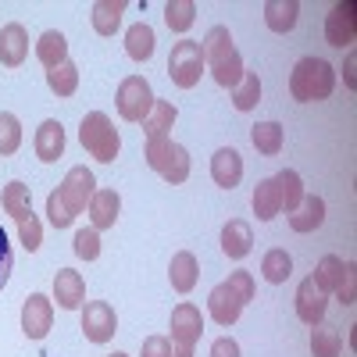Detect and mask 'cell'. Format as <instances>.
Returning <instances> with one entry per match:
<instances>
[{"label": "cell", "instance_id": "13", "mask_svg": "<svg viewBox=\"0 0 357 357\" xmlns=\"http://www.w3.org/2000/svg\"><path fill=\"white\" fill-rule=\"evenodd\" d=\"M243 307H247V301L236 293V286H232L229 279L218 282V286L211 289V296H207V311H211V318H215L218 325H232L236 318L243 314Z\"/></svg>", "mask_w": 357, "mask_h": 357}, {"label": "cell", "instance_id": "12", "mask_svg": "<svg viewBox=\"0 0 357 357\" xmlns=\"http://www.w3.org/2000/svg\"><path fill=\"white\" fill-rule=\"evenodd\" d=\"M82 333L89 343H107L114 333H118V318H114V307L104 304V301H93L82 307Z\"/></svg>", "mask_w": 357, "mask_h": 357}, {"label": "cell", "instance_id": "30", "mask_svg": "<svg viewBox=\"0 0 357 357\" xmlns=\"http://www.w3.org/2000/svg\"><path fill=\"white\" fill-rule=\"evenodd\" d=\"M175 118H178L175 104H168V100H154L151 114L143 118V132H146V139H151V136H168V129L175 126Z\"/></svg>", "mask_w": 357, "mask_h": 357}, {"label": "cell", "instance_id": "38", "mask_svg": "<svg viewBox=\"0 0 357 357\" xmlns=\"http://www.w3.org/2000/svg\"><path fill=\"white\" fill-rule=\"evenodd\" d=\"M72 247H75V254H79L82 261H97V257H100V232H97L93 225L79 229L75 240H72Z\"/></svg>", "mask_w": 357, "mask_h": 357}, {"label": "cell", "instance_id": "45", "mask_svg": "<svg viewBox=\"0 0 357 357\" xmlns=\"http://www.w3.org/2000/svg\"><path fill=\"white\" fill-rule=\"evenodd\" d=\"M354 68H357V57L350 54V57H347V68H343V79H347V86H350V89L357 86V75H354Z\"/></svg>", "mask_w": 357, "mask_h": 357}, {"label": "cell", "instance_id": "19", "mask_svg": "<svg viewBox=\"0 0 357 357\" xmlns=\"http://www.w3.org/2000/svg\"><path fill=\"white\" fill-rule=\"evenodd\" d=\"M61 154H65V129H61L57 118H47V122L36 129V158L50 165Z\"/></svg>", "mask_w": 357, "mask_h": 357}, {"label": "cell", "instance_id": "18", "mask_svg": "<svg viewBox=\"0 0 357 357\" xmlns=\"http://www.w3.org/2000/svg\"><path fill=\"white\" fill-rule=\"evenodd\" d=\"M211 178H215L218 186H225V190L240 186V178H243V158H240V151H232V146L215 151V158H211Z\"/></svg>", "mask_w": 357, "mask_h": 357}, {"label": "cell", "instance_id": "22", "mask_svg": "<svg viewBox=\"0 0 357 357\" xmlns=\"http://www.w3.org/2000/svg\"><path fill=\"white\" fill-rule=\"evenodd\" d=\"M168 279H172V289H175V293H190V289L197 286V279H200V264H197V257H193L190 250H178V254L172 257Z\"/></svg>", "mask_w": 357, "mask_h": 357}, {"label": "cell", "instance_id": "44", "mask_svg": "<svg viewBox=\"0 0 357 357\" xmlns=\"http://www.w3.org/2000/svg\"><path fill=\"white\" fill-rule=\"evenodd\" d=\"M211 357H240V343L232 336H222V340L211 343Z\"/></svg>", "mask_w": 357, "mask_h": 357}, {"label": "cell", "instance_id": "16", "mask_svg": "<svg viewBox=\"0 0 357 357\" xmlns=\"http://www.w3.org/2000/svg\"><path fill=\"white\" fill-rule=\"evenodd\" d=\"M54 301H57V307H65V311L82 307V301H86V282H82V275L72 272V268H61V272L54 275Z\"/></svg>", "mask_w": 357, "mask_h": 357}, {"label": "cell", "instance_id": "25", "mask_svg": "<svg viewBox=\"0 0 357 357\" xmlns=\"http://www.w3.org/2000/svg\"><path fill=\"white\" fill-rule=\"evenodd\" d=\"M325 222V200L321 197H304L301 207L289 215V229L293 232H314Z\"/></svg>", "mask_w": 357, "mask_h": 357}, {"label": "cell", "instance_id": "2", "mask_svg": "<svg viewBox=\"0 0 357 357\" xmlns=\"http://www.w3.org/2000/svg\"><path fill=\"white\" fill-rule=\"evenodd\" d=\"M333 89H336V72H333L329 61H321V57H304V61H296V68L289 72V93L301 104L329 100Z\"/></svg>", "mask_w": 357, "mask_h": 357}, {"label": "cell", "instance_id": "27", "mask_svg": "<svg viewBox=\"0 0 357 357\" xmlns=\"http://www.w3.org/2000/svg\"><path fill=\"white\" fill-rule=\"evenodd\" d=\"M36 57L47 65V72L57 68L61 61H68V40L57 33V29H47V33L40 36V43H36Z\"/></svg>", "mask_w": 357, "mask_h": 357}, {"label": "cell", "instance_id": "46", "mask_svg": "<svg viewBox=\"0 0 357 357\" xmlns=\"http://www.w3.org/2000/svg\"><path fill=\"white\" fill-rule=\"evenodd\" d=\"M111 357H129V354H111Z\"/></svg>", "mask_w": 357, "mask_h": 357}, {"label": "cell", "instance_id": "42", "mask_svg": "<svg viewBox=\"0 0 357 357\" xmlns=\"http://www.w3.org/2000/svg\"><path fill=\"white\" fill-rule=\"evenodd\" d=\"M139 357H172V340L168 336H146Z\"/></svg>", "mask_w": 357, "mask_h": 357}, {"label": "cell", "instance_id": "36", "mask_svg": "<svg viewBox=\"0 0 357 357\" xmlns=\"http://www.w3.org/2000/svg\"><path fill=\"white\" fill-rule=\"evenodd\" d=\"M343 350V340L336 329H325V325H314L311 329V354L314 357H340Z\"/></svg>", "mask_w": 357, "mask_h": 357}, {"label": "cell", "instance_id": "24", "mask_svg": "<svg viewBox=\"0 0 357 357\" xmlns=\"http://www.w3.org/2000/svg\"><path fill=\"white\" fill-rule=\"evenodd\" d=\"M275 190H279V207L286 215H293L296 207H301V200L307 197L304 193V178L296 175L293 168H282L279 175H275Z\"/></svg>", "mask_w": 357, "mask_h": 357}, {"label": "cell", "instance_id": "28", "mask_svg": "<svg viewBox=\"0 0 357 357\" xmlns=\"http://www.w3.org/2000/svg\"><path fill=\"white\" fill-rule=\"evenodd\" d=\"M250 204H254V215H257L261 222H272V218L282 211V207H279V190H275V178H261V183L254 186Z\"/></svg>", "mask_w": 357, "mask_h": 357}, {"label": "cell", "instance_id": "21", "mask_svg": "<svg viewBox=\"0 0 357 357\" xmlns=\"http://www.w3.org/2000/svg\"><path fill=\"white\" fill-rule=\"evenodd\" d=\"M250 247H254L250 225H247V222H240V218H232V222L222 229V250H225V257L243 261V257L250 254Z\"/></svg>", "mask_w": 357, "mask_h": 357}, {"label": "cell", "instance_id": "8", "mask_svg": "<svg viewBox=\"0 0 357 357\" xmlns=\"http://www.w3.org/2000/svg\"><path fill=\"white\" fill-rule=\"evenodd\" d=\"M204 333V314L193 304H178L172 311V357H193V347Z\"/></svg>", "mask_w": 357, "mask_h": 357}, {"label": "cell", "instance_id": "37", "mask_svg": "<svg viewBox=\"0 0 357 357\" xmlns=\"http://www.w3.org/2000/svg\"><path fill=\"white\" fill-rule=\"evenodd\" d=\"M22 146V126L11 111H0V154H15Z\"/></svg>", "mask_w": 357, "mask_h": 357}, {"label": "cell", "instance_id": "32", "mask_svg": "<svg viewBox=\"0 0 357 357\" xmlns=\"http://www.w3.org/2000/svg\"><path fill=\"white\" fill-rule=\"evenodd\" d=\"M261 275L268 279V282H286L289 275H293V257L282 250V247H275V250H268L264 254V261H261Z\"/></svg>", "mask_w": 357, "mask_h": 357}, {"label": "cell", "instance_id": "33", "mask_svg": "<svg viewBox=\"0 0 357 357\" xmlns=\"http://www.w3.org/2000/svg\"><path fill=\"white\" fill-rule=\"evenodd\" d=\"M47 86H50V93H57V97H72L79 89V68L72 61H61L57 68L47 72Z\"/></svg>", "mask_w": 357, "mask_h": 357}, {"label": "cell", "instance_id": "29", "mask_svg": "<svg viewBox=\"0 0 357 357\" xmlns=\"http://www.w3.org/2000/svg\"><path fill=\"white\" fill-rule=\"evenodd\" d=\"M250 143H254V151L264 154V158H275L282 151V126L279 122H257L250 129Z\"/></svg>", "mask_w": 357, "mask_h": 357}, {"label": "cell", "instance_id": "43", "mask_svg": "<svg viewBox=\"0 0 357 357\" xmlns=\"http://www.w3.org/2000/svg\"><path fill=\"white\" fill-rule=\"evenodd\" d=\"M229 282L236 286V293H240V296H243L247 304L254 301V293H257V286H254V275H250V272H232V275H229Z\"/></svg>", "mask_w": 357, "mask_h": 357}, {"label": "cell", "instance_id": "41", "mask_svg": "<svg viewBox=\"0 0 357 357\" xmlns=\"http://www.w3.org/2000/svg\"><path fill=\"white\" fill-rule=\"evenodd\" d=\"M11 264H15V257H11V243H8L4 225H0V289H4L8 279H11Z\"/></svg>", "mask_w": 357, "mask_h": 357}, {"label": "cell", "instance_id": "39", "mask_svg": "<svg viewBox=\"0 0 357 357\" xmlns=\"http://www.w3.org/2000/svg\"><path fill=\"white\" fill-rule=\"evenodd\" d=\"M336 296H340V304H347V307L357 301V264H354V261L343 264V279H340V286H336Z\"/></svg>", "mask_w": 357, "mask_h": 357}, {"label": "cell", "instance_id": "20", "mask_svg": "<svg viewBox=\"0 0 357 357\" xmlns=\"http://www.w3.org/2000/svg\"><path fill=\"white\" fill-rule=\"evenodd\" d=\"M296 18H301V4L296 0H268L264 4V22L272 33H293L296 29Z\"/></svg>", "mask_w": 357, "mask_h": 357}, {"label": "cell", "instance_id": "23", "mask_svg": "<svg viewBox=\"0 0 357 357\" xmlns=\"http://www.w3.org/2000/svg\"><path fill=\"white\" fill-rule=\"evenodd\" d=\"M122 15H126V0H97L93 15H89V22H93V33L114 36L118 25H122Z\"/></svg>", "mask_w": 357, "mask_h": 357}, {"label": "cell", "instance_id": "1", "mask_svg": "<svg viewBox=\"0 0 357 357\" xmlns=\"http://www.w3.org/2000/svg\"><path fill=\"white\" fill-rule=\"evenodd\" d=\"M200 54H204V65L211 68L215 82H218V86H225V89H236V82L243 79V72H247V68H243L240 50L232 47V36H229V29H225V25H215L211 33L204 36Z\"/></svg>", "mask_w": 357, "mask_h": 357}, {"label": "cell", "instance_id": "14", "mask_svg": "<svg viewBox=\"0 0 357 357\" xmlns=\"http://www.w3.org/2000/svg\"><path fill=\"white\" fill-rule=\"evenodd\" d=\"M325 307H329V296L314 286V279H304L301 286H296V314H301L304 325H311V329L321 325Z\"/></svg>", "mask_w": 357, "mask_h": 357}, {"label": "cell", "instance_id": "6", "mask_svg": "<svg viewBox=\"0 0 357 357\" xmlns=\"http://www.w3.org/2000/svg\"><path fill=\"white\" fill-rule=\"evenodd\" d=\"M168 75L178 89H193L204 75V54L197 40H178L168 54Z\"/></svg>", "mask_w": 357, "mask_h": 357}, {"label": "cell", "instance_id": "34", "mask_svg": "<svg viewBox=\"0 0 357 357\" xmlns=\"http://www.w3.org/2000/svg\"><path fill=\"white\" fill-rule=\"evenodd\" d=\"M232 104H236V111H250V107L261 104V79H257V72H243V79L236 82V89H232Z\"/></svg>", "mask_w": 357, "mask_h": 357}, {"label": "cell", "instance_id": "7", "mask_svg": "<svg viewBox=\"0 0 357 357\" xmlns=\"http://www.w3.org/2000/svg\"><path fill=\"white\" fill-rule=\"evenodd\" d=\"M154 100H158V97H154L151 82H146L143 75H129V79H122V86H118V97H114L122 122H143V118L151 114Z\"/></svg>", "mask_w": 357, "mask_h": 357}, {"label": "cell", "instance_id": "4", "mask_svg": "<svg viewBox=\"0 0 357 357\" xmlns=\"http://www.w3.org/2000/svg\"><path fill=\"white\" fill-rule=\"evenodd\" d=\"M143 158L172 186H178V183H186V178H190V151H186V146H178L172 136H151V139H146Z\"/></svg>", "mask_w": 357, "mask_h": 357}, {"label": "cell", "instance_id": "35", "mask_svg": "<svg viewBox=\"0 0 357 357\" xmlns=\"http://www.w3.org/2000/svg\"><path fill=\"white\" fill-rule=\"evenodd\" d=\"M193 18H197L193 0H168L165 4V25L172 29V33H186V29L193 25Z\"/></svg>", "mask_w": 357, "mask_h": 357}, {"label": "cell", "instance_id": "15", "mask_svg": "<svg viewBox=\"0 0 357 357\" xmlns=\"http://www.w3.org/2000/svg\"><path fill=\"white\" fill-rule=\"evenodd\" d=\"M25 54H29V33H25V25L8 22L4 29H0V65L18 68L25 61Z\"/></svg>", "mask_w": 357, "mask_h": 357}, {"label": "cell", "instance_id": "10", "mask_svg": "<svg viewBox=\"0 0 357 357\" xmlns=\"http://www.w3.org/2000/svg\"><path fill=\"white\" fill-rule=\"evenodd\" d=\"M357 36V4L354 0H343V4H336L329 11V18H325V40H329V47H350Z\"/></svg>", "mask_w": 357, "mask_h": 357}, {"label": "cell", "instance_id": "9", "mask_svg": "<svg viewBox=\"0 0 357 357\" xmlns=\"http://www.w3.org/2000/svg\"><path fill=\"white\" fill-rule=\"evenodd\" d=\"M97 193V178H93V172L89 168H72L68 175H65V183L57 186V197H61V204L68 207V215L75 218V215H82L86 207H89V197Z\"/></svg>", "mask_w": 357, "mask_h": 357}, {"label": "cell", "instance_id": "17", "mask_svg": "<svg viewBox=\"0 0 357 357\" xmlns=\"http://www.w3.org/2000/svg\"><path fill=\"white\" fill-rule=\"evenodd\" d=\"M118 211H122V197H118L114 190H97L93 197H89V225H93L97 232L111 229L118 222Z\"/></svg>", "mask_w": 357, "mask_h": 357}, {"label": "cell", "instance_id": "26", "mask_svg": "<svg viewBox=\"0 0 357 357\" xmlns=\"http://www.w3.org/2000/svg\"><path fill=\"white\" fill-rule=\"evenodd\" d=\"M154 29L146 25V22H136V25H129V33H126V50H129V57L132 61H151L154 57Z\"/></svg>", "mask_w": 357, "mask_h": 357}, {"label": "cell", "instance_id": "40", "mask_svg": "<svg viewBox=\"0 0 357 357\" xmlns=\"http://www.w3.org/2000/svg\"><path fill=\"white\" fill-rule=\"evenodd\" d=\"M47 218H50V225H54V229H68V225L75 222V218L68 215V207L61 204V197H57V190L47 197Z\"/></svg>", "mask_w": 357, "mask_h": 357}, {"label": "cell", "instance_id": "31", "mask_svg": "<svg viewBox=\"0 0 357 357\" xmlns=\"http://www.w3.org/2000/svg\"><path fill=\"white\" fill-rule=\"evenodd\" d=\"M314 286L329 296V293H336V286H340V279H343V257H336V254H325L321 261H318V268H314Z\"/></svg>", "mask_w": 357, "mask_h": 357}, {"label": "cell", "instance_id": "3", "mask_svg": "<svg viewBox=\"0 0 357 357\" xmlns=\"http://www.w3.org/2000/svg\"><path fill=\"white\" fill-rule=\"evenodd\" d=\"M0 204H4V211L18 222V236H22V247L33 254L40 250L43 243V229H40V218L33 215V193H29L25 183H8L4 193H0Z\"/></svg>", "mask_w": 357, "mask_h": 357}, {"label": "cell", "instance_id": "5", "mask_svg": "<svg viewBox=\"0 0 357 357\" xmlns=\"http://www.w3.org/2000/svg\"><path fill=\"white\" fill-rule=\"evenodd\" d=\"M79 139L89 151V158H97L100 165H111L122 151V139H118V129L111 126V118L104 111H89L79 126Z\"/></svg>", "mask_w": 357, "mask_h": 357}, {"label": "cell", "instance_id": "11", "mask_svg": "<svg viewBox=\"0 0 357 357\" xmlns=\"http://www.w3.org/2000/svg\"><path fill=\"white\" fill-rule=\"evenodd\" d=\"M54 325V301L43 293H29V301L22 307V333L29 340H43Z\"/></svg>", "mask_w": 357, "mask_h": 357}]
</instances>
